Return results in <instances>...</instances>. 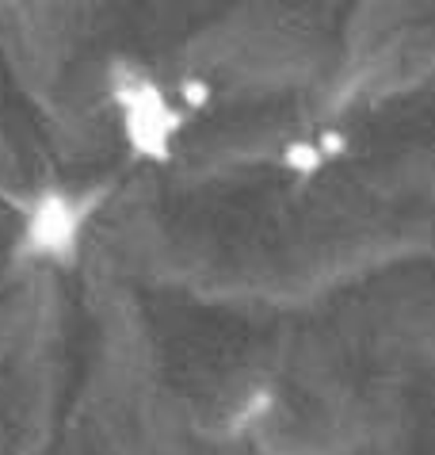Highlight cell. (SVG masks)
Listing matches in <instances>:
<instances>
[{"instance_id": "obj_4", "label": "cell", "mask_w": 435, "mask_h": 455, "mask_svg": "<svg viewBox=\"0 0 435 455\" xmlns=\"http://www.w3.org/2000/svg\"><path fill=\"white\" fill-rule=\"evenodd\" d=\"M317 146H321L325 161H332V157H344V154H348V138H344L340 131H325V134H321V142H317Z\"/></svg>"}, {"instance_id": "obj_2", "label": "cell", "mask_w": 435, "mask_h": 455, "mask_svg": "<svg viewBox=\"0 0 435 455\" xmlns=\"http://www.w3.org/2000/svg\"><path fill=\"white\" fill-rule=\"evenodd\" d=\"M99 207L96 192L69 184H43L20 214L12 252L35 268H73L84 252L88 226Z\"/></svg>"}, {"instance_id": "obj_1", "label": "cell", "mask_w": 435, "mask_h": 455, "mask_svg": "<svg viewBox=\"0 0 435 455\" xmlns=\"http://www.w3.org/2000/svg\"><path fill=\"white\" fill-rule=\"evenodd\" d=\"M107 100L119 123V138L130 157L146 165H164L176 154V138L184 131V111L146 66L130 58H115L107 66Z\"/></svg>"}, {"instance_id": "obj_3", "label": "cell", "mask_w": 435, "mask_h": 455, "mask_svg": "<svg viewBox=\"0 0 435 455\" xmlns=\"http://www.w3.org/2000/svg\"><path fill=\"white\" fill-rule=\"evenodd\" d=\"M283 165L290 172H298V176H313L317 169L325 165V154H321V146H317V142H305V138H298V142H290L283 149Z\"/></svg>"}]
</instances>
